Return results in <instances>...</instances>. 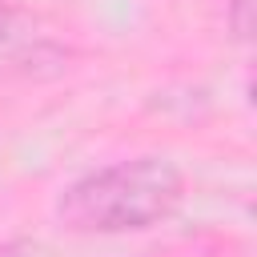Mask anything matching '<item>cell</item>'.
Here are the masks:
<instances>
[{"mask_svg": "<svg viewBox=\"0 0 257 257\" xmlns=\"http://www.w3.org/2000/svg\"><path fill=\"white\" fill-rule=\"evenodd\" d=\"M185 201V173L157 153L100 165L56 197V217L72 233H141L169 221Z\"/></svg>", "mask_w": 257, "mask_h": 257, "instance_id": "obj_1", "label": "cell"}, {"mask_svg": "<svg viewBox=\"0 0 257 257\" xmlns=\"http://www.w3.org/2000/svg\"><path fill=\"white\" fill-rule=\"evenodd\" d=\"M229 28L237 40H249L253 28V0H229Z\"/></svg>", "mask_w": 257, "mask_h": 257, "instance_id": "obj_2", "label": "cell"}, {"mask_svg": "<svg viewBox=\"0 0 257 257\" xmlns=\"http://www.w3.org/2000/svg\"><path fill=\"white\" fill-rule=\"evenodd\" d=\"M0 257H52L40 241H8L0 245Z\"/></svg>", "mask_w": 257, "mask_h": 257, "instance_id": "obj_3", "label": "cell"}, {"mask_svg": "<svg viewBox=\"0 0 257 257\" xmlns=\"http://www.w3.org/2000/svg\"><path fill=\"white\" fill-rule=\"evenodd\" d=\"M8 32H12V8H8V4H0V44L8 40Z\"/></svg>", "mask_w": 257, "mask_h": 257, "instance_id": "obj_4", "label": "cell"}]
</instances>
